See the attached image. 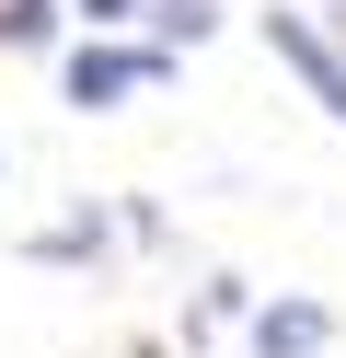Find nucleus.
Returning a JSON list of instances; mask_svg holds the SVG:
<instances>
[{
    "mask_svg": "<svg viewBox=\"0 0 346 358\" xmlns=\"http://www.w3.org/2000/svg\"><path fill=\"white\" fill-rule=\"evenodd\" d=\"M127 12H138V0H81V24H92V35H115Z\"/></svg>",
    "mask_w": 346,
    "mask_h": 358,
    "instance_id": "nucleus-7",
    "label": "nucleus"
},
{
    "mask_svg": "<svg viewBox=\"0 0 346 358\" xmlns=\"http://www.w3.org/2000/svg\"><path fill=\"white\" fill-rule=\"evenodd\" d=\"M161 70H173V47H81V58H69V104H92V116H104V104L150 93Z\"/></svg>",
    "mask_w": 346,
    "mask_h": 358,
    "instance_id": "nucleus-2",
    "label": "nucleus"
},
{
    "mask_svg": "<svg viewBox=\"0 0 346 358\" xmlns=\"http://www.w3.org/2000/svg\"><path fill=\"white\" fill-rule=\"evenodd\" d=\"M335 347V312L323 301H266L254 312V358H323Z\"/></svg>",
    "mask_w": 346,
    "mask_h": 358,
    "instance_id": "nucleus-3",
    "label": "nucleus"
},
{
    "mask_svg": "<svg viewBox=\"0 0 346 358\" xmlns=\"http://www.w3.org/2000/svg\"><path fill=\"white\" fill-rule=\"evenodd\" d=\"M46 35H58V12H46V0H12V12H0V47H46Z\"/></svg>",
    "mask_w": 346,
    "mask_h": 358,
    "instance_id": "nucleus-5",
    "label": "nucleus"
},
{
    "mask_svg": "<svg viewBox=\"0 0 346 358\" xmlns=\"http://www.w3.org/2000/svg\"><path fill=\"white\" fill-rule=\"evenodd\" d=\"M266 47H277V58H289V70H300V81H312V104H323V116H335V127H346V24H335V35H323V24H312V12H266Z\"/></svg>",
    "mask_w": 346,
    "mask_h": 358,
    "instance_id": "nucleus-1",
    "label": "nucleus"
},
{
    "mask_svg": "<svg viewBox=\"0 0 346 358\" xmlns=\"http://www.w3.org/2000/svg\"><path fill=\"white\" fill-rule=\"evenodd\" d=\"M150 24H161V47H208L219 35V0H150Z\"/></svg>",
    "mask_w": 346,
    "mask_h": 358,
    "instance_id": "nucleus-4",
    "label": "nucleus"
},
{
    "mask_svg": "<svg viewBox=\"0 0 346 358\" xmlns=\"http://www.w3.org/2000/svg\"><path fill=\"white\" fill-rule=\"evenodd\" d=\"M35 255H58V266H69V255H104V220H58V231H46Z\"/></svg>",
    "mask_w": 346,
    "mask_h": 358,
    "instance_id": "nucleus-6",
    "label": "nucleus"
}]
</instances>
